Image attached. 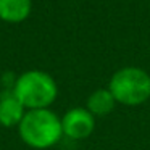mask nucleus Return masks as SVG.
<instances>
[{
    "label": "nucleus",
    "instance_id": "nucleus-6",
    "mask_svg": "<svg viewBox=\"0 0 150 150\" xmlns=\"http://www.w3.org/2000/svg\"><path fill=\"white\" fill-rule=\"evenodd\" d=\"M31 0H0V20L7 23H21L31 15Z\"/></svg>",
    "mask_w": 150,
    "mask_h": 150
},
{
    "label": "nucleus",
    "instance_id": "nucleus-2",
    "mask_svg": "<svg viewBox=\"0 0 150 150\" xmlns=\"http://www.w3.org/2000/svg\"><path fill=\"white\" fill-rule=\"evenodd\" d=\"M11 91L26 110H40L49 108L55 102L58 86L49 73L29 69L15 81Z\"/></svg>",
    "mask_w": 150,
    "mask_h": 150
},
{
    "label": "nucleus",
    "instance_id": "nucleus-1",
    "mask_svg": "<svg viewBox=\"0 0 150 150\" xmlns=\"http://www.w3.org/2000/svg\"><path fill=\"white\" fill-rule=\"evenodd\" d=\"M18 134L31 149H50L63 136L62 118H58L49 108L28 110L18 126Z\"/></svg>",
    "mask_w": 150,
    "mask_h": 150
},
{
    "label": "nucleus",
    "instance_id": "nucleus-5",
    "mask_svg": "<svg viewBox=\"0 0 150 150\" xmlns=\"http://www.w3.org/2000/svg\"><path fill=\"white\" fill-rule=\"evenodd\" d=\"M26 111L28 110L16 98L13 91L2 94V97H0V126L4 127L20 126Z\"/></svg>",
    "mask_w": 150,
    "mask_h": 150
},
{
    "label": "nucleus",
    "instance_id": "nucleus-3",
    "mask_svg": "<svg viewBox=\"0 0 150 150\" xmlns=\"http://www.w3.org/2000/svg\"><path fill=\"white\" fill-rule=\"evenodd\" d=\"M108 91L115 97L116 103L127 107L142 105L150 98V74L137 66L121 68L111 76Z\"/></svg>",
    "mask_w": 150,
    "mask_h": 150
},
{
    "label": "nucleus",
    "instance_id": "nucleus-7",
    "mask_svg": "<svg viewBox=\"0 0 150 150\" xmlns=\"http://www.w3.org/2000/svg\"><path fill=\"white\" fill-rule=\"evenodd\" d=\"M115 105H116V100L108 89H97L89 95L86 108L94 116H105L113 111Z\"/></svg>",
    "mask_w": 150,
    "mask_h": 150
},
{
    "label": "nucleus",
    "instance_id": "nucleus-4",
    "mask_svg": "<svg viewBox=\"0 0 150 150\" xmlns=\"http://www.w3.org/2000/svg\"><path fill=\"white\" fill-rule=\"evenodd\" d=\"M63 136L74 140L87 139L95 129V116L82 107H74L65 113L62 118Z\"/></svg>",
    "mask_w": 150,
    "mask_h": 150
}]
</instances>
